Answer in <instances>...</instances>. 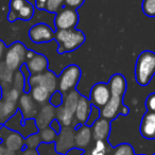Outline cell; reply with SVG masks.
<instances>
[{"instance_id":"obj_1","label":"cell","mask_w":155,"mask_h":155,"mask_svg":"<svg viewBox=\"0 0 155 155\" xmlns=\"http://www.w3.org/2000/svg\"><path fill=\"white\" fill-rule=\"evenodd\" d=\"M155 74V53L143 51L137 58L135 65V80L140 86H147Z\"/></svg>"},{"instance_id":"obj_2","label":"cell","mask_w":155,"mask_h":155,"mask_svg":"<svg viewBox=\"0 0 155 155\" xmlns=\"http://www.w3.org/2000/svg\"><path fill=\"white\" fill-rule=\"evenodd\" d=\"M80 96L75 89L69 91L64 95L62 105L55 108V119L62 127H74V113Z\"/></svg>"},{"instance_id":"obj_3","label":"cell","mask_w":155,"mask_h":155,"mask_svg":"<svg viewBox=\"0 0 155 155\" xmlns=\"http://www.w3.org/2000/svg\"><path fill=\"white\" fill-rule=\"evenodd\" d=\"M54 39L58 45V52L60 54L73 52L84 44L85 35L81 30H56L54 33Z\"/></svg>"},{"instance_id":"obj_4","label":"cell","mask_w":155,"mask_h":155,"mask_svg":"<svg viewBox=\"0 0 155 155\" xmlns=\"http://www.w3.org/2000/svg\"><path fill=\"white\" fill-rule=\"evenodd\" d=\"M81 69L74 64L68 65L58 77V91L63 95L73 91L81 79Z\"/></svg>"},{"instance_id":"obj_5","label":"cell","mask_w":155,"mask_h":155,"mask_svg":"<svg viewBox=\"0 0 155 155\" xmlns=\"http://www.w3.org/2000/svg\"><path fill=\"white\" fill-rule=\"evenodd\" d=\"M27 48L19 41H16L7 49L5 54V64L11 71H18V69L26 63Z\"/></svg>"},{"instance_id":"obj_6","label":"cell","mask_w":155,"mask_h":155,"mask_svg":"<svg viewBox=\"0 0 155 155\" xmlns=\"http://www.w3.org/2000/svg\"><path fill=\"white\" fill-rule=\"evenodd\" d=\"M5 127L11 131L17 132L20 135H22L25 138L28 137L31 134H34L38 132L36 124H35L34 119H29L24 120L22 115L19 110L15 113L7 122L5 123Z\"/></svg>"},{"instance_id":"obj_7","label":"cell","mask_w":155,"mask_h":155,"mask_svg":"<svg viewBox=\"0 0 155 155\" xmlns=\"http://www.w3.org/2000/svg\"><path fill=\"white\" fill-rule=\"evenodd\" d=\"M34 15V8L27 0H11L10 12L8 19L9 21H15L16 19L30 20Z\"/></svg>"},{"instance_id":"obj_8","label":"cell","mask_w":155,"mask_h":155,"mask_svg":"<svg viewBox=\"0 0 155 155\" xmlns=\"http://www.w3.org/2000/svg\"><path fill=\"white\" fill-rule=\"evenodd\" d=\"M122 98L123 97L110 95V98L107 103L102 108H100V117L110 121L114 120L119 114L127 116L129 114V107L123 104Z\"/></svg>"},{"instance_id":"obj_9","label":"cell","mask_w":155,"mask_h":155,"mask_svg":"<svg viewBox=\"0 0 155 155\" xmlns=\"http://www.w3.org/2000/svg\"><path fill=\"white\" fill-rule=\"evenodd\" d=\"M74 127H62L55 140V151L61 155H65L74 148Z\"/></svg>"},{"instance_id":"obj_10","label":"cell","mask_w":155,"mask_h":155,"mask_svg":"<svg viewBox=\"0 0 155 155\" xmlns=\"http://www.w3.org/2000/svg\"><path fill=\"white\" fill-rule=\"evenodd\" d=\"M78 21H79V15L77 13V10L69 9V8H63L60 12L56 13V16L54 18L56 30L75 29Z\"/></svg>"},{"instance_id":"obj_11","label":"cell","mask_w":155,"mask_h":155,"mask_svg":"<svg viewBox=\"0 0 155 155\" xmlns=\"http://www.w3.org/2000/svg\"><path fill=\"white\" fill-rule=\"evenodd\" d=\"M35 85H39L45 88H47L51 94L58 91V77L55 73L50 70H46L45 72L39 74L31 75L29 78V86L30 88Z\"/></svg>"},{"instance_id":"obj_12","label":"cell","mask_w":155,"mask_h":155,"mask_svg":"<svg viewBox=\"0 0 155 155\" xmlns=\"http://www.w3.org/2000/svg\"><path fill=\"white\" fill-rule=\"evenodd\" d=\"M5 131L0 130V138L2 139V144L8 149L13 152H19L24 150L25 147V137L20 135L17 132L11 131L5 127Z\"/></svg>"},{"instance_id":"obj_13","label":"cell","mask_w":155,"mask_h":155,"mask_svg":"<svg viewBox=\"0 0 155 155\" xmlns=\"http://www.w3.org/2000/svg\"><path fill=\"white\" fill-rule=\"evenodd\" d=\"M110 98V91L107 83L100 82L93 86L89 94V101L91 105L98 108H102L108 102Z\"/></svg>"},{"instance_id":"obj_14","label":"cell","mask_w":155,"mask_h":155,"mask_svg":"<svg viewBox=\"0 0 155 155\" xmlns=\"http://www.w3.org/2000/svg\"><path fill=\"white\" fill-rule=\"evenodd\" d=\"M29 37L34 44L50 43L54 39V31L46 24H36L29 31Z\"/></svg>"},{"instance_id":"obj_15","label":"cell","mask_w":155,"mask_h":155,"mask_svg":"<svg viewBox=\"0 0 155 155\" xmlns=\"http://www.w3.org/2000/svg\"><path fill=\"white\" fill-rule=\"evenodd\" d=\"M18 102H19V112L21 113L24 120L34 119L38 110H37V103L32 99L30 94L25 93L24 95H21Z\"/></svg>"},{"instance_id":"obj_16","label":"cell","mask_w":155,"mask_h":155,"mask_svg":"<svg viewBox=\"0 0 155 155\" xmlns=\"http://www.w3.org/2000/svg\"><path fill=\"white\" fill-rule=\"evenodd\" d=\"M93 140L91 127L86 124L77 125L74 133V147L79 150H85Z\"/></svg>"},{"instance_id":"obj_17","label":"cell","mask_w":155,"mask_h":155,"mask_svg":"<svg viewBox=\"0 0 155 155\" xmlns=\"http://www.w3.org/2000/svg\"><path fill=\"white\" fill-rule=\"evenodd\" d=\"M91 103L89 101V99L81 95L79 102H78L77 110H75L74 113L75 124L77 125L86 124L87 120H88L89 114H91Z\"/></svg>"},{"instance_id":"obj_18","label":"cell","mask_w":155,"mask_h":155,"mask_svg":"<svg viewBox=\"0 0 155 155\" xmlns=\"http://www.w3.org/2000/svg\"><path fill=\"white\" fill-rule=\"evenodd\" d=\"M53 119H55V107H53L51 104H45L35 116L34 121L39 131L49 127Z\"/></svg>"},{"instance_id":"obj_19","label":"cell","mask_w":155,"mask_h":155,"mask_svg":"<svg viewBox=\"0 0 155 155\" xmlns=\"http://www.w3.org/2000/svg\"><path fill=\"white\" fill-rule=\"evenodd\" d=\"M31 75L39 74L48 70V60L45 55L35 53L31 58H28L25 64Z\"/></svg>"},{"instance_id":"obj_20","label":"cell","mask_w":155,"mask_h":155,"mask_svg":"<svg viewBox=\"0 0 155 155\" xmlns=\"http://www.w3.org/2000/svg\"><path fill=\"white\" fill-rule=\"evenodd\" d=\"M140 134L149 140L155 139V113L148 112L142 116L140 122Z\"/></svg>"},{"instance_id":"obj_21","label":"cell","mask_w":155,"mask_h":155,"mask_svg":"<svg viewBox=\"0 0 155 155\" xmlns=\"http://www.w3.org/2000/svg\"><path fill=\"white\" fill-rule=\"evenodd\" d=\"M91 127V133H93V139L106 140L108 138L110 132V123L108 120L100 117L98 120L94 122V124Z\"/></svg>"},{"instance_id":"obj_22","label":"cell","mask_w":155,"mask_h":155,"mask_svg":"<svg viewBox=\"0 0 155 155\" xmlns=\"http://www.w3.org/2000/svg\"><path fill=\"white\" fill-rule=\"evenodd\" d=\"M107 85L112 96L123 97L127 91V80L120 73H115L114 75H112Z\"/></svg>"},{"instance_id":"obj_23","label":"cell","mask_w":155,"mask_h":155,"mask_svg":"<svg viewBox=\"0 0 155 155\" xmlns=\"http://www.w3.org/2000/svg\"><path fill=\"white\" fill-rule=\"evenodd\" d=\"M30 96L32 97V99L36 102L37 104H45L47 102H49L50 96L52 95L47 88L39 85H35L30 88Z\"/></svg>"},{"instance_id":"obj_24","label":"cell","mask_w":155,"mask_h":155,"mask_svg":"<svg viewBox=\"0 0 155 155\" xmlns=\"http://www.w3.org/2000/svg\"><path fill=\"white\" fill-rule=\"evenodd\" d=\"M38 134H39V137H41V142L47 143V144L52 143V142H55L56 137H58V134H56L50 127L39 130Z\"/></svg>"},{"instance_id":"obj_25","label":"cell","mask_w":155,"mask_h":155,"mask_svg":"<svg viewBox=\"0 0 155 155\" xmlns=\"http://www.w3.org/2000/svg\"><path fill=\"white\" fill-rule=\"evenodd\" d=\"M41 143V140L38 133L31 134L28 137L25 138V147L27 149H35L36 150L37 148H39Z\"/></svg>"},{"instance_id":"obj_26","label":"cell","mask_w":155,"mask_h":155,"mask_svg":"<svg viewBox=\"0 0 155 155\" xmlns=\"http://www.w3.org/2000/svg\"><path fill=\"white\" fill-rule=\"evenodd\" d=\"M65 0H47V5H46V11L49 13H58L64 7Z\"/></svg>"},{"instance_id":"obj_27","label":"cell","mask_w":155,"mask_h":155,"mask_svg":"<svg viewBox=\"0 0 155 155\" xmlns=\"http://www.w3.org/2000/svg\"><path fill=\"white\" fill-rule=\"evenodd\" d=\"M112 155H135L134 149L129 143H121L113 150Z\"/></svg>"},{"instance_id":"obj_28","label":"cell","mask_w":155,"mask_h":155,"mask_svg":"<svg viewBox=\"0 0 155 155\" xmlns=\"http://www.w3.org/2000/svg\"><path fill=\"white\" fill-rule=\"evenodd\" d=\"M142 11L148 17H155V0H143Z\"/></svg>"},{"instance_id":"obj_29","label":"cell","mask_w":155,"mask_h":155,"mask_svg":"<svg viewBox=\"0 0 155 155\" xmlns=\"http://www.w3.org/2000/svg\"><path fill=\"white\" fill-rule=\"evenodd\" d=\"M63 99H64V95H63L61 91H56L50 96L49 99V104H51L53 107H58V106L62 105L63 103Z\"/></svg>"},{"instance_id":"obj_30","label":"cell","mask_w":155,"mask_h":155,"mask_svg":"<svg viewBox=\"0 0 155 155\" xmlns=\"http://www.w3.org/2000/svg\"><path fill=\"white\" fill-rule=\"evenodd\" d=\"M14 88L18 91H24L25 88V77L21 71H16L15 78H14Z\"/></svg>"},{"instance_id":"obj_31","label":"cell","mask_w":155,"mask_h":155,"mask_svg":"<svg viewBox=\"0 0 155 155\" xmlns=\"http://www.w3.org/2000/svg\"><path fill=\"white\" fill-rule=\"evenodd\" d=\"M99 118H100V108L91 105V114H89L88 120L86 122V125L87 127H91L94 124V122L96 120H98Z\"/></svg>"},{"instance_id":"obj_32","label":"cell","mask_w":155,"mask_h":155,"mask_svg":"<svg viewBox=\"0 0 155 155\" xmlns=\"http://www.w3.org/2000/svg\"><path fill=\"white\" fill-rule=\"evenodd\" d=\"M144 105L148 112H153L155 113V93H152L147 97Z\"/></svg>"},{"instance_id":"obj_33","label":"cell","mask_w":155,"mask_h":155,"mask_svg":"<svg viewBox=\"0 0 155 155\" xmlns=\"http://www.w3.org/2000/svg\"><path fill=\"white\" fill-rule=\"evenodd\" d=\"M84 1L85 0H65L64 7L72 10H77L78 8H80L84 3Z\"/></svg>"},{"instance_id":"obj_34","label":"cell","mask_w":155,"mask_h":155,"mask_svg":"<svg viewBox=\"0 0 155 155\" xmlns=\"http://www.w3.org/2000/svg\"><path fill=\"white\" fill-rule=\"evenodd\" d=\"M50 127H51L52 130H53L54 132H55L56 134H58L61 132V130H62V125H61V123L58 122L56 119H53L52 120V122L50 123V125H49Z\"/></svg>"},{"instance_id":"obj_35","label":"cell","mask_w":155,"mask_h":155,"mask_svg":"<svg viewBox=\"0 0 155 155\" xmlns=\"http://www.w3.org/2000/svg\"><path fill=\"white\" fill-rule=\"evenodd\" d=\"M0 154L1 155H17L16 152H13L11 150H8L2 143H0Z\"/></svg>"},{"instance_id":"obj_36","label":"cell","mask_w":155,"mask_h":155,"mask_svg":"<svg viewBox=\"0 0 155 155\" xmlns=\"http://www.w3.org/2000/svg\"><path fill=\"white\" fill-rule=\"evenodd\" d=\"M20 155H39V153L37 152V150L35 149H24L21 151V154Z\"/></svg>"},{"instance_id":"obj_37","label":"cell","mask_w":155,"mask_h":155,"mask_svg":"<svg viewBox=\"0 0 155 155\" xmlns=\"http://www.w3.org/2000/svg\"><path fill=\"white\" fill-rule=\"evenodd\" d=\"M46 5H47V0H35V7L38 10H45Z\"/></svg>"},{"instance_id":"obj_38","label":"cell","mask_w":155,"mask_h":155,"mask_svg":"<svg viewBox=\"0 0 155 155\" xmlns=\"http://www.w3.org/2000/svg\"><path fill=\"white\" fill-rule=\"evenodd\" d=\"M5 51H7V49H5V45L2 43V41H0V61L5 58Z\"/></svg>"},{"instance_id":"obj_39","label":"cell","mask_w":155,"mask_h":155,"mask_svg":"<svg viewBox=\"0 0 155 155\" xmlns=\"http://www.w3.org/2000/svg\"><path fill=\"white\" fill-rule=\"evenodd\" d=\"M89 155H107L106 153L102 152V151H99V150H96L95 148H93V150L91 151Z\"/></svg>"},{"instance_id":"obj_40","label":"cell","mask_w":155,"mask_h":155,"mask_svg":"<svg viewBox=\"0 0 155 155\" xmlns=\"http://www.w3.org/2000/svg\"><path fill=\"white\" fill-rule=\"evenodd\" d=\"M3 96V91H2V87L0 86V100H1V98H2Z\"/></svg>"},{"instance_id":"obj_41","label":"cell","mask_w":155,"mask_h":155,"mask_svg":"<svg viewBox=\"0 0 155 155\" xmlns=\"http://www.w3.org/2000/svg\"><path fill=\"white\" fill-rule=\"evenodd\" d=\"M80 155H89V153H82V154H80Z\"/></svg>"},{"instance_id":"obj_42","label":"cell","mask_w":155,"mask_h":155,"mask_svg":"<svg viewBox=\"0 0 155 155\" xmlns=\"http://www.w3.org/2000/svg\"><path fill=\"white\" fill-rule=\"evenodd\" d=\"M140 155H144V154H140Z\"/></svg>"},{"instance_id":"obj_43","label":"cell","mask_w":155,"mask_h":155,"mask_svg":"<svg viewBox=\"0 0 155 155\" xmlns=\"http://www.w3.org/2000/svg\"><path fill=\"white\" fill-rule=\"evenodd\" d=\"M153 155H155V154H153Z\"/></svg>"},{"instance_id":"obj_44","label":"cell","mask_w":155,"mask_h":155,"mask_svg":"<svg viewBox=\"0 0 155 155\" xmlns=\"http://www.w3.org/2000/svg\"><path fill=\"white\" fill-rule=\"evenodd\" d=\"M0 155H1V154H0Z\"/></svg>"}]
</instances>
